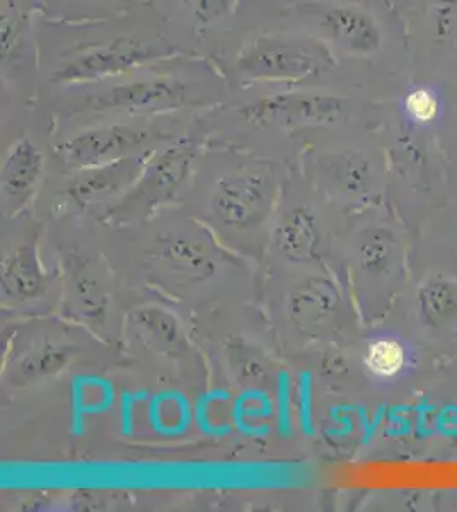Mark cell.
I'll return each instance as SVG.
<instances>
[{"mask_svg": "<svg viewBox=\"0 0 457 512\" xmlns=\"http://www.w3.org/2000/svg\"><path fill=\"white\" fill-rule=\"evenodd\" d=\"M2 30H0V41H2V65L16 55L21 41H23V24L16 18V2L14 0H2Z\"/></svg>", "mask_w": 457, "mask_h": 512, "instance_id": "obj_8", "label": "cell"}, {"mask_svg": "<svg viewBox=\"0 0 457 512\" xmlns=\"http://www.w3.org/2000/svg\"><path fill=\"white\" fill-rule=\"evenodd\" d=\"M405 110L417 123H432L439 117L440 101L430 89L418 88L405 99Z\"/></svg>", "mask_w": 457, "mask_h": 512, "instance_id": "obj_9", "label": "cell"}, {"mask_svg": "<svg viewBox=\"0 0 457 512\" xmlns=\"http://www.w3.org/2000/svg\"><path fill=\"white\" fill-rule=\"evenodd\" d=\"M345 113V99L328 93L289 91L256 101L248 115L260 122L331 123Z\"/></svg>", "mask_w": 457, "mask_h": 512, "instance_id": "obj_5", "label": "cell"}, {"mask_svg": "<svg viewBox=\"0 0 457 512\" xmlns=\"http://www.w3.org/2000/svg\"><path fill=\"white\" fill-rule=\"evenodd\" d=\"M335 67L331 48L309 36H256L236 59V69L243 79L270 84L319 79Z\"/></svg>", "mask_w": 457, "mask_h": 512, "instance_id": "obj_1", "label": "cell"}, {"mask_svg": "<svg viewBox=\"0 0 457 512\" xmlns=\"http://www.w3.org/2000/svg\"><path fill=\"white\" fill-rule=\"evenodd\" d=\"M186 11L200 24H214L231 14L236 0H180Z\"/></svg>", "mask_w": 457, "mask_h": 512, "instance_id": "obj_10", "label": "cell"}, {"mask_svg": "<svg viewBox=\"0 0 457 512\" xmlns=\"http://www.w3.org/2000/svg\"><path fill=\"white\" fill-rule=\"evenodd\" d=\"M365 367L379 379L398 378L408 364L405 345L394 338L374 340L365 352Z\"/></svg>", "mask_w": 457, "mask_h": 512, "instance_id": "obj_6", "label": "cell"}, {"mask_svg": "<svg viewBox=\"0 0 457 512\" xmlns=\"http://www.w3.org/2000/svg\"><path fill=\"white\" fill-rule=\"evenodd\" d=\"M302 12L316 19L319 31L335 45L355 55L371 57L382 48L384 36L374 16L359 7L347 4H307Z\"/></svg>", "mask_w": 457, "mask_h": 512, "instance_id": "obj_3", "label": "cell"}, {"mask_svg": "<svg viewBox=\"0 0 457 512\" xmlns=\"http://www.w3.org/2000/svg\"><path fill=\"white\" fill-rule=\"evenodd\" d=\"M169 57H173L171 48L135 36H122L77 53L53 72L52 81L60 86L105 81Z\"/></svg>", "mask_w": 457, "mask_h": 512, "instance_id": "obj_2", "label": "cell"}, {"mask_svg": "<svg viewBox=\"0 0 457 512\" xmlns=\"http://www.w3.org/2000/svg\"><path fill=\"white\" fill-rule=\"evenodd\" d=\"M137 135L122 130V128H113V130H99L93 134L84 135L81 139L74 142V154L86 158V156H99L105 152L120 149V147L128 144L130 140H134Z\"/></svg>", "mask_w": 457, "mask_h": 512, "instance_id": "obj_7", "label": "cell"}, {"mask_svg": "<svg viewBox=\"0 0 457 512\" xmlns=\"http://www.w3.org/2000/svg\"><path fill=\"white\" fill-rule=\"evenodd\" d=\"M188 86L174 77H149L123 82L87 99L93 111H125V113H156L185 105Z\"/></svg>", "mask_w": 457, "mask_h": 512, "instance_id": "obj_4", "label": "cell"}]
</instances>
